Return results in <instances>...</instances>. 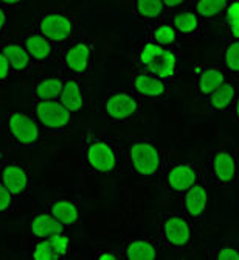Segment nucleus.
<instances>
[{
	"label": "nucleus",
	"mask_w": 239,
	"mask_h": 260,
	"mask_svg": "<svg viewBox=\"0 0 239 260\" xmlns=\"http://www.w3.org/2000/svg\"><path fill=\"white\" fill-rule=\"evenodd\" d=\"M171 83L163 78L148 72V70H138L131 80V90L141 100H160L166 97L170 92Z\"/></svg>",
	"instance_id": "13"
},
{
	"label": "nucleus",
	"mask_w": 239,
	"mask_h": 260,
	"mask_svg": "<svg viewBox=\"0 0 239 260\" xmlns=\"http://www.w3.org/2000/svg\"><path fill=\"white\" fill-rule=\"evenodd\" d=\"M95 47L87 38H76L70 44L64 45L59 58V69L64 77H86L93 69Z\"/></svg>",
	"instance_id": "5"
},
{
	"label": "nucleus",
	"mask_w": 239,
	"mask_h": 260,
	"mask_svg": "<svg viewBox=\"0 0 239 260\" xmlns=\"http://www.w3.org/2000/svg\"><path fill=\"white\" fill-rule=\"evenodd\" d=\"M231 115H233V120L239 125V92H237V95H236V100H234V105L231 108Z\"/></svg>",
	"instance_id": "39"
},
{
	"label": "nucleus",
	"mask_w": 239,
	"mask_h": 260,
	"mask_svg": "<svg viewBox=\"0 0 239 260\" xmlns=\"http://www.w3.org/2000/svg\"><path fill=\"white\" fill-rule=\"evenodd\" d=\"M228 78L230 77L222 66H216V64L207 66L196 77V90L199 95H202L205 99L211 92L216 90L219 86H222Z\"/></svg>",
	"instance_id": "22"
},
{
	"label": "nucleus",
	"mask_w": 239,
	"mask_h": 260,
	"mask_svg": "<svg viewBox=\"0 0 239 260\" xmlns=\"http://www.w3.org/2000/svg\"><path fill=\"white\" fill-rule=\"evenodd\" d=\"M163 4H165V8L168 11V14H171L174 11L186 8L191 4V0H163Z\"/></svg>",
	"instance_id": "36"
},
{
	"label": "nucleus",
	"mask_w": 239,
	"mask_h": 260,
	"mask_svg": "<svg viewBox=\"0 0 239 260\" xmlns=\"http://www.w3.org/2000/svg\"><path fill=\"white\" fill-rule=\"evenodd\" d=\"M134 62L148 72L173 83L180 74V52L179 49H165L152 39L146 38L137 44L132 53Z\"/></svg>",
	"instance_id": "1"
},
{
	"label": "nucleus",
	"mask_w": 239,
	"mask_h": 260,
	"mask_svg": "<svg viewBox=\"0 0 239 260\" xmlns=\"http://www.w3.org/2000/svg\"><path fill=\"white\" fill-rule=\"evenodd\" d=\"M0 50L4 52V55L7 56L13 75H22L27 74L28 70H31L34 67V62L31 59V56L28 55L27 49L23 47V44L20 41H7L0 45Z\"/></svg>",
	"instance_id": "19"
},
{
	"label": "nucleus",
	"mask_w": 239,
	"mask_h": 260,
	"mask_svg": "<svg viewBox=\"0 0 239 260\" xmlns=\"http://www.w3.org/2000/svg\"><path fill=\"white\" fill-rule=\"evenodd\" d=\"M230 2L231 0H193V10L204 22H213L222 19Z\"/></svg>",
	"instance_id": "27"
},
{
	"label": "nucleus",
	"mask_w": 239,
	"mask_h": 260,
	"mask_svg": "<svg viewBox=\"0 0 239 260\" xmlns=\"http://www.w3.org/2000/svg\"><path fill=\"white\" fill-rule=\"evenodd\" d=\"M27 0H0V5L5 8H14V7H20L25 4Z\"/></svg>",
	"instance_id": "38"
},
{
	"label": "nucleus",
	"mask_w": 239,
	"mask_h": 260,
	"mask_svg": "<svg viewBox=\"0 0 239 260\" xmlns=\"http://www.w3.org/2000/svg\"><path fill=\"white\" fill-rule=\"evenodd\" d=\"M125 260H154L160 254V246L155 240L148 237H137L128 240L120 249Z\"/></svg>",
	"instance_id": "18"
},
{
	"label": "nucleus",
	"mask_w": 239,
	"mask_h": 260,
	"mask_svg": "<svg viewBox=\"0 0 239 260\" xmlns=\"http://www.w3.org/2000/svg\"><path fill=\"white\" fill-rule=\"evenodd\" d=\"M7 136L13 148H36L42 144L44 129L31 112L11 111L7 117Z\"/></svg>",
	"instance_id": "4"
},
{
	"label": "nucleus",
	"mask_w": 239,
	"mask_h": 260,
	"mask_svg": "<svg viewBox=\"0 0 239 260\" xmlns=\"http://www.w3.org/2000/svg\"><path fill=\"white\" fill-rule=\"evenodd\" d=\"M222 27L230 39H239V0H231L222 16Z\"/></svg>",
	"instance_id": "29"
},
{
	"label": "nucleus",
	"mask_w": 239,
	"mask_h": 260,
	"mask_svg": "<svg viewBox=\"0 0 239 260\" xmlns=\"http://www.w3.org/2000/svg\"><path fill=\"white\" fill-rule=\"evenodd\" d=\"M149 39H152L158 45L165 47V49H179L180 36L170 22L163 20V22H158L151 27Z\"/></svg>",
	"instance_id": "28"
},
{
	"label": "nucleus",
	"mask_w": 239,
	"mask_h": 260,
	"mask_svg": "<svg viewBox=\"0 0 239 260\" xmlns=\"http://www.w3.org/2000/svg\"><path fill=\"white\" fill-rule=\"evenodd\" d=\"M239 92V87L234 84L233 78H228L222 86H219L214 92H211L208 97H205L207 100V106L211 111H216V112H230L236 95Z\"/></svg>",
	"instance_id": "24"
},
{
	"label": "nucleus",
	"mask_w": 239,
	"mask_h": 260,
	"mask_svg": "<svg viewBox=\"0 0 239 260\" xmlns=\"http://www.w3.org/2000/svg\"><path fill=\"white\" fill-rule=\"evenodd\" d=\"M8 27V13H7V8L0 5V36L5 33Z\"/></svg>",
	"instance_id": "37"
},
{
	"label": "nucleus",
	"mask_w": 239,
	"mask_h": 260,
	"mask_svg": "<svg viewBox=\"0 0 239 260\" xmlns=\"http://www.w3.org/2000/svg\"><path fill=\"white\" fill-rule=\"evenodd\" d=\"M214 260H239V242L227 240L213 249Z\"/></svg>",
	"instance_id": "31"
},
{
	"label": "nucleus",
	"mask_w": 239,
	"mask_h": 260,
	"mask_svg": "<svg viewBox=\"0 0 239 260\" xmlns=\"http://www.w3.org/2000/svg\"><path fill=\"white\" fill-rule=\"evenodd\" d=\"M83 165L92 175H113L122 167V142L116 137H97L83 150Z\"/></svg>",
	"instance_id": "2"
},
{
	"label": "nucleus",
	"mask_w": 239,
	"mask_h": 260,
	"mask_svg": "<svg viewBox=\"0 0 239 260\" xmlns=\"http://www.w3.org/2000/svg\"><path fill=\"white\" fill-rule=\"evenodd\" d=\"M93 257L97 260H120L122 254H120V249H97L93 252Z\"/></svg>",
	"instance_id": "35"
},
{
	"label": "nucleus",
	"mask_w": 239,
	"mask_h": 260,
	"mask_svg": "<svg viewBox=\"0 0 239 260\" xmlns=\"http://www.w3.org/2000/svg\"><path fill=\"white\" fill-rule=\"evenodd\" d=\"M20 42L27 49L34 66H42L45 62H49L52 56L55 55L56 45L52 41L47 39L42 33H39L37 30L25 33L20 38Z\"/></svg>",
	"instance_id": "16"
},
{
	"label": "nucleus",
	"mask_w": 239,
	"mask_h": 260,
	"mask_svg": "<svg viewBox=\"0 0 239 260\" xmlns=\"http://www.w3.org/2000/svg\"><path fill=\"white\" fill-rule=\"evenodd\" d=\"M45 210L50 212L67 229L79 224L83 220V209L79 203L70 198H53L47 203Z\"/></svg>",
	"instance_id": "15"
},
{
	"label": "nucleus",
	"mask_w": 239,
	"mask_h": 260,
	"mask_svg": "<svg viewBox=\"0 0 239 260\" xmlns=\"http://www.w3.org/2000/svg\"><path fill=\"white\" fill-rule=\"evenodd\" d=\"M16 204H17V198L8 190L7 185L0 181V215L14 212Z\"/></svg>",
	"instance_id": "33"
},
{
	"label": "nucleus",
	"mask_w": 239,
	"mask_h": 260,
	"mask_svg": "<svg viewBox=\"0 0 239 260\" xmlns=\"http://www.w3.org/2000/svg\"><path fill=\"white\" fill-rule=\"evenodd\" d=\"M180 198H182V214L188 220L199 221L207 215L210 206V192L204 181L188 188Z\"/></svg>",
	"instance_id": "14"
},
{
	"label": "nucleus",
	"mask_w": 239,
	"mask_h": 260,
	"mask_svg": "<svg viewBox=\"0 0 239 260\" xmlns=\"http://www.w3.org/2000/svg\"><path fill=\"white\" fill-rule=\"evenodd\" d=\"M162 175L166 192L176 197H182L188 188L202 181L201 169L188 160L173 162L166 165V167H163Z\"/></svg>",
	"instance_id": "11"
},
{
	"label": "nucleus",
	"mask_w": 239,
	"mask_h": 260,
	"mask_svg": "<svg viewBox=\"0 0 239 260\" xmlns=\"http://www.w3.org/2000/svg\"><path fill=\"white\" fill-rule=\"evenodd\" d=\"M27 231L28 235L31 237V240H44L49 239L55 234L59 232H65L67 228L56 220L50 212H39V214H34L33 217L28 218L27 221Z\"/></svg>",
	"instance_id": "17"
},
{
	"label": "nucleus",
	"mask_w": 239,
	"mask_h": 260,
	"mask_svg": "<svg viewBox=\"0 0 239 260\" xmlns=\"http://www.w3.org/2000/svg\"><path fill=\"white\" fill-rule=\"evenodd\" d=\"M221 66L230 78L239 80V39H227L221 45Z\"/></svg>",
	"instance_id": "26"
},
{
	"label": "nucleus",
	"mask_w": 239,
	"mask_h": 260,
	"mask_svg": "<svg viewBox=\"0 0 239 260\" xmlns=\"http://www.w3.org/2000/svg\"><path fill=\"white\" fill-rule=\"evenodd\" d=\"M132 13L137 22L151 27L158 22H163L165 17L168 16L163 0H134Z\"/></svg>",
	"instance_id": "20"
},
{
	"label": "nucleus",
	"mask_w": 239,
	"mask_h": 260,
	"mask_svg": "<svg viewBox=\"0 0 239 260\" xmlns=\"http://www.w3.org/2000/svg\"><path fill=\"white\" fill-rule=\"evenodd\" d=\"M59 102L73 114L83 111L86 105V93L84 86L76 77H64V86L59 95Z\"/></svg>",
	"instance_id": "23"
},
{
	"label": "nucleus",
	"mask_w": 239,
	"mask_h": 260,
	"mask_svg": "<svg viewBox=\"0 0 239 260\" xmlns=\"http://www.w3.org/2000/svg\"><path fill=\"white\" fill-rule=\"evenodd\" d=\"M31 114L45 133H65L73 126L75 114L59 100H34Z\"/></svg>",
	"instance_id": "8"
},
{
	"label": "nucleus",
	"mask_w": 239,
	"mask_h": 260,
	"mask_svg": "<svg viewBox=\"0 0 239 260\" xmlns=\"http://www.w3.org/2000/svg\"><path fill=\"white\" fill-rule=\"evenodd\" d=\"M101 114L113 123H125L134 120L141 112V99L131 89H120L109 92L101 100Z\"/></svg>",
	"instance_id": "7"
},
{
	"label": "nucleus",
	"mask_w": 239,
	"mask_h": 260,
	"mask_svg": "<svg viewBox=\"0 0 239 260\" xmlns=\"http://www.w3.org/2000/svg\"><path fill=\"white\" fill-rule=\"evenodd\" d=\"M11 75H13L11 66L7 56L4 55V52L0 50V84H7L11 80Z\"/></svg>",
	"instance_id": "34"
},
{
	"label": "nucleus",
	"mask_w": 239,
	"mask_h": 260,
	"mask_svg": "<svg viewBox=\"0 0 239 260\" xmlns=\"http://www.w3.org/2000/svg\"><path fill=\"white\" fill-rule=\"evenodd\" d=\"M31 257L34 260H59L58 254L52 249L45 239L44 240H33L31 246Z\"/></svg>",
	"instance_id": "32"
},
{
	"label": "nucleus",
	"mask_w": 239,
	"mask_h": 260,
	"mask_svg": "<svg viewBox=\"0 0 239 260\" xmlns=\"http://www.w3.org/2000/svg\"><path fill=\"white\" fill-rule=\"evenodd\" d=\"M64 86V75H50L33 84V100H59Z\"/></svg>",
	"instance_id": "25"
},
{
	"label": "nucleus",
	"mask_w": 239,
	"mask_h": 260,
	"mask_svg": "<svg viewBox=\"0 0 239 260\" xmlns=\"http://www.w3.org/2000/svg\"><path fill=\"white\" fill-rule=\"evenodd\" d=\"M183 214H170L158 223V240L171 251H186L193 245V226Z\"/></svg>",
	"instance_id": "9"
},
{
	"label": "nucleus",
	"mask_w": 239,
	"mask_h": 260,
	"mask_svg": "<svg viewBox=\"0 0 239 260\" xmlns=\"http://www.w3.org/2000/svg\"><path fill=\"white\" fill-rule=\"evenodd\" d=\"M49 242V245L52 246V249L58 254L59 260H65L70 254V249H71V240H70V235L65 232H59V234H55L52 237L45 239Z\"/></svg>",
	"instance_id": "30"
},
{
	"label": "nucleus",
	"mask_w": 239,
	"mask_h": 260,
	"mask_svg": "<svg viewBox=\"0 0 239 260\" xmlns=\"http://www.w3.org/2000/svg\"><path fill=\"white\" fill-rule=\"evenodd\" d=\"M170 23L176 28L180 38H196L204 28V20L194 10H179L171 13Z\"/></svg>",
	"instance_id": "21"
},
{
	"label": "nucleus",
	"mask_w": 239,
	"mask_h": 260,
	"mask_svg": "<svg viewBox=\"0 0 239 260\" xmlns=\"http://www.w3.org/2000/svg\"><path fill=\"white\" fill-rule=\"evenodd\" d=\"M208 178L221 187L234 185L239 181V153L233 148L214 150L207 162Z\"/></svg>",
	"instance_id": "10"
},
{
	"label": "nucleus",
	"mask_w": 239,
	"mask_h": 260,
	"mask_svg": "<svg viewBox=\"0 0 239 260\" xmlns=\"http://www.w3.org/2000/svg\"><path fill=\"white\" fill-rule=\"evenodd\" d=\"M0 181H2L8 190L17 198H23L33 185L31 173L28 167L23 162L11 160V162H4L0 167Z\"/></svg>",
	"instance_id": "12"
},
{
	"label": "nucleus",
	"mask_w": 239,
	"mask_h": 260,
	"mask_svg": "<svg viewBox=\"0 0 239 260\" xmlns=\"http://www.w3.org/2000/svg\"><path fill=\"white\" fill-rule=\"evenodd\" d=\"M126 156L132 172L141 179H154L163 172V150L151 137H134L126 147Z\"/></svg>",
	"instance_id": "3"
},
{
	"label": "nucleus",
	"mask_w": 239,
	"mask_h": 260,
	"mask_svg": "<svg viewBox=\"0 0 239 260\" xmlns=\"http://www.w3.org/2000/svg\"><path fill=\"white\" fill-rule=\"evenodd\" d=\"M36 30L55 45H67L78 38V20L65 11H45L37 16Z\"/></svg>",
	"instance_id": "6"
}]
</instances>
